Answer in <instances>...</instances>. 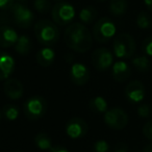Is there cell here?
Segmentation results:
<instances>
[{
    "mask_svg": "<svg viewBox=\"0 0 152 152\" xmlns=\"http://www.w3.org/2000/svg\"><path fill=\"white\" fill-rule=\"evenodd\" d=\"M18 38L19 36L13 27L7 25L0 26V47L1 48H10L15 46Z\"/></svg>",
    "mask_w": 152,
    "mask_h": 152,
    "instance_id": "cell-16",
    "label": "cell"
},
{
    "mask_svg": "<svg viewBox=\"0 0 152 152\" xmlns=\"http://www.w3.org/2000/svg\"><path fill=\"white\" fill-rule=\"evenodd\" d=\"M65 131L69 137L73 140H78L86 137V134L89 131V125L83 118L74 117L67 121Z\"/></svg>",
    "mask_w": 152,
    "mask_h": 152,
    "instance_id": "cell-10",
    "label": "cell"
},
{
    "mask_svg": "<svg viewBox=\"0 0 152 152\" xmlns=\"http://www.w3.org/2000/svg\"><path fill=\"white\" fill-rule=\"evenodd\" d=\"M137 25L141 29H150L152 27V18L146 12L139 13L137 17Z\"/></svg>",
    "mask_w": 152,
    "mask_h": 152,
    "instance_id": "cell-24",
    "label": "cell"
},
{
    "mask_svg": "<svg viewBox=\"0 0 152 152\" xmlns=\"http://www.w3.org/2000/svg\"><path fill=\"white\" fill-rule=\"evenodd\" d=\"M2 113L5 118H7V120L9 121H15L19 117V108H18V106L14 105V104L4 105L2 108Z\"/></svg>",
    "mask_w": 152,
    "mask_h": 152,
    "instance_id": "cell-25",
    "label": "cell"
},
{
    "mask_svg": "<svg viewBox=\"0 0 152 152\" xmlns=\"http://www.w3.org/2000/svg\"><path fill=\"white\" fill-rule=\"evenodd\" d=\"M51 16L56 25L66 26L73 21L75 17V7L68 1H61L52 7Z\"/></svg>",
    "mask_w": 152,
    "mask_h": 152,
    "instance_id": "cell-6",
    "label": "cell"
},
{
    "mask_svg": "<svg viewBox=\"0 0 152 152\" xmlns=\"http://www.w3.org/2000/svg\"><path fill=\"white\" fill-rule=\"evenodd\" d=\"M0 119H1V114H0Z\"/></svg>",
    "mask_w": 152,
    "mask_h": 152,
    "instance_id": "cell-39",
    "label": "cell"
},
{
    "mask_svg": "<svg viewBox=\"0 0 152 152\" xmlns=\"http://www.w3.org/2000/svg\"><path fill=\"white\" fill-rule=\"evenodd\" d=\"M114 152H128V147H127L126 144L120 143L117 145V147L115 148Z\"/></svg>",
    "mask_w": 152,
    "mask_h": 152,
    "instance_id": "cell-33",
    "label": "cell"
},
{
    "mask_svg": "<svg viewBox=\"0 0 152 152\" xmlns=\"http://www.w3.org/2000/svg\"><path fill=\"white\" fill-rule=\"evenodd\" d=\"M37 63L43 68H47L53 64L55 59V52L51 47H44L37 52Z\"/></svg>",
    "mask_w": 152,
    "mask_h": 152,
    "instance_id": "cell-17",
    "label": "cell"
},
{
    "mask_svg": "<svg viewBox=\"0 0 152 152\" xmlns=\"http://www.w3.org/2000/svg\"><path fill=\"white\" fill-rule=\"evenodd\" d=\"M34 10L40 14H47L52 10L51 2L49 0H34Z\"/></svg>",
    "mask_w": 152,
    "mask_h": 152,
    "instance_id": "cell-26",
    "label": "cell"
},
{
    "mask_svg": "<svg viewBox=\"0 0 152 152\" xmlns=\"http://www.w3.org/2000/svg\"><path fill=\"white\" fill-rule=\"evenodd\" d=\"M48 152H70L67 148L63 147V146H52Z\"/></svg>",
    "mask_w": 152,
    "mask_h": 152,
    "instance_id": "cell-32",
    "label": "cell"
},
{
    "mask_svg": "<svg viewBox=\"0 0 152 152\" xmlns=\"http://www.w3.org/2000/svg\"><path fill=\"white\" fill-rule=\"evenodd\" d=\"M126 99L131 103H140L145 99L146 89L145 86L140 80H132L126 85L124 90Z\"/></svg>",
    "mask_w": 152,
    "mask_h": 152,
    "instance_id": "cell-12",
    "label": "cell"
},
{
    "mask_svg": "<svg viewBox=\"0 0 152 152\" xmlns=\"http://www.w3.org/2000/svg\"><path fill=\"white\" fill-rule=\"evenodd\" d=\"M117 32V27L115 22L112 19L107 17L100 18L95 25L93 26V34L94 39L97 41L98 43H107L115 37Z\"/></svg>",
    "mask_w": 152,
    "mask_h": 152,
    "instance_id": "cell-4",
    "label": "cell"
},
{
    "mask_svg": "<svg viewBox=\"0 0 152 152\" xmlns=\"http://www.w3.org/2000/svg\"><path fill=\"white\" fill-rule=\"evenodd\" d=\"M143 152H152V143H149L143 147Z\"/></svg>",
    "mask_w": 152,
    "mask_h": 152,
    "instance_id": "cell-35",
    "label": "cell"
},
{
    "mask_svg": "<svg viewBox=\"0 0 152 152\" xmlns=\"http://www.w3.org/2000/svg\"><path fill=\"white\" fill-rule=\"evenodd\" d=\"M54 1H57V2H61V1H65V0H54Z\"/></svg>",
    "mask_w": 152,
    "mask_h": 152,
    "instance_id": "cell-37",
    "label": "cell"
},
{
    "mask_svg": "<svg viewBox=\"0 0 152 152\" xmlns=\"http://www.w3.org/2000/svg\"><path fill=\"white\" fill-rule=\"evenodd\" d=\"M66 45L71 50L78 53H86L93 46V34L85 24L74 22L65 30Z\"/></svg>",
    "mask_w": 152,
    "mask_h": 152,
    "instance_id": "cell-1",
    "label": "cell"
},
{
    "mask_svg": "<svg viewBox=\"0 0 152 152\" xmlns=\"http://www.w3.org/2000/svg\"><path fill=\"white\" fill-rule=\"evenodd\" d=\"M108 7H110V12L113 16L120 17L127 12L128 2H127V0H110Z\"/></svg>",
    "mask_w": 152,
    "mask_h": 152,
    "instance_id": "cell-20",
    "label": "cell"
},
{
    "mask_svg": "<svg viewBox=\"0 0 152 152\" xmlns=\"http://www.w3.org/2000/svg\"><path fill=\"white\" fill-rule=\"evenodd\" d=\"M142 50L147 56H152V36L147 37L142 43Z\"/></svg>",
    "mask_w": 152,
    "mask_h": 152,
    "instance_id": "cell-29",
    "label": "cell"
},
{
    "mask_svg": "<svg viewBox=\"0 0 152 152\" xmlns=\"http://www.w3.org/2000/svg\"><path fill=\"white\" fill-rule=\"evenodd\" d=\"M112 75L117 83H125L131 76V68L126 61H118L112 67Z\"/></svg>",
    "mask_w": 152,
    "mask_h": 152,
    "instance_id": "cell-14",
    "label": "cell"
},
{
    "mask_svg": "<svg viewBox=\"0 0 152 152\" xmlns=\"http://www.w3.org/2000/svg\"><path fill=\"white\" fill-rule=\"evenodd\" d=\"M142 131H143L144 137H145L147 140H149V141L152 142V119L149 121H147V122L144 124Z\"/></svg>",
    "mask_w": 152,
    "mask_h": 152,
    "instance_id": "cell-30",
    "label": "cell"
},
{
    "mask_svg": "<svg viewBox=\"0 0 152 152\" xmlns=\"http://www.w3.org/2000/svg\"><path fill=\"white\" fill-rule=\"evenodd\" d=\"M11 11L13 13L14 22L18 27L27 29L32 25L34 20V15L31 10H29L23 3H15Z\"/></svg>",
    "mask_w": 152,
    "mask_h": 152,
    "instance_id": "cell-8",
    "label": "cell"
},
{
    "mask_svg": "<svg viewBox=\"0 0 152 152\" xmlns=\"http://www.w3.org/2000/svg\"><path fill=\"white\" fill-rule=\"evenodd\" d=\"M69 76L70 80L73 85L81 87L89 83L91 78V73L89 68L86 65L81 63H74L70 68Z\"/></svg>",
    "mask_w": 152,
    "mask_h": 152,
    "instance_id": "cell-11",
    "label": "cell"
},
{
    "mask_svg": "<svg viewBox=\"0 0 152 152\" xmlns=\"http://www.w3.org/2000/svg\"><path fill=\"white\" fill-rule=\"evenodd\" d=\"M3 91L10 99L17 100L23 96L24 87L20 80L16 78H9L3 85Z\"/></svg>",
    "mask_w": 152,
    "mask_h": 152,
    "instance_id": "cell-15",
    "label": "cell"
},
{
    "mask_svg": "<svg viewBox=\"0 0 152 152\" xmlns=\"http://www.w3.org/2000/svg\"><path fill=\"white\" fill-rule=\"evenodd\" d=\"M97 17V11L94 7H83L79 12V20L83 24H91Z\"/></svg>",
    "mask_w": 152,
    "mask_h": 152,
    "instance_id": "cell-21",
    "label": "cell"
},
{
    "mask_svg": "<svg viewBox=\"0 0 152 152\" xmlns=\"http://www.w3.org/2000/svg\"><path fill=\"white\" fill-rule=\"evenodd\" d=\"M103 120L105 125L113 130H122L128 124V115L121 107H113L104 113Z\"/></svg>",
    "mask_w": 152,
    "mask_h": 152,
    "instance_id": "cell-7",
    "label": "cell"
},
{
    "mask_svg": "<svg viewBox=\"0 0 152 152\" xmlns=\"http://www.w3.org/2000/svg\"><path fill=\"white\" fill-rule=\"evenodd\" d=\"M113 51L116 57L120 59L130 58L135 52L134 39L126 32L118 34L113 43Z\"/></svg>",
    "mask_w": 152,
    "mask_h": 152,
    "instance_id": "cell-3",
    "label": "cell"
},
{
    "mask_svg": "<svg viewBox=\"0 0 152 152\" xmlns=\"http://www.w3.org/2000/svg\"><path fill=\"white\" fill-rule=\"evenodd\" d=\"M137 116L142 119H148L152 116V106L150 104L144 103L137 108Z\"/></svg>",
    "mask_w": 152,
    "mask_h": 152,
    "instance_id": "cell-27",
    "label": "cell"
},
{
    "mask_svg": "<svg viewBox=\"0 0 152 152\" xmlns=\"http://www.w3.org/2000/svg\"><path fill=\"white\" fill-rule=\"evenodd\" d=\"M34 36L38 42L45 47H51L59 39V30L54 22L47 19L39 20L34 27Z\"/></svg>",
    "mask_w": 152,
    "mask_h": 152,
    "instance_id": "cell-2",
    "label": "cell"
},
{
    "mask_svg": "<svg viewBox=\"0 0 152 152\" xmlns=\"http://www.w3.org/2000/svg\"><path fill=\"white\" fill-rule=\"evenodd\" d=\"M144 4L150 12H152V0H144Z\"/></svg>",
    "mask_w": 152,
    "mask_h": 152,
    "instance_id": "cell-34",
    "label": "cell"
},
{
    "mask_svg": "<svg viewBox=\"0 0 152 152\" xmlns=\"http://www.w3.org/2000/svg\"><path fill=\"white\" fill-rule=\"evenodd\" d=\"M34 144L41 150H49L52 147V141L49 134L45 132H41L34 137Z\"/></svg>",
    "mask_w": 152,
    "mask_h": 152,
    "instance_id": "cell-22",
    "label": "cell"
},
{
    "mask_svg": "<svg viewBox=\"0 0 152 152\" xmlns=\"http://www.w3.org/2000/svg\"><path fill=\"white\" fill-rule=\"evenodd\" d=\"M12 152H22V151H20V150H15V151H12Z\"/></svg>",
    "mask_w": 152,
    "mask_h": 152,
    "instance_id": "cell-38",
    "label": "cell"
},
{
    "mask_svg": "<svg viewBox=\"0 0 152 152\" xmlns=\"http://www.w3.org/2000/svg\"><path fill=\"white\" fill-rule=\"evenodd\" d=\"M96 1H98V2H104V1H106V0H96Z\"/></svg>",
    "mask_w": 152,
    "mask_h": 152,
    "instance_id": "cell-36",
    "label": "cell"
},
{
    "mask_svg": "<svg viewBox=\"0 0 152 152\" xmlns=\"http://www.w3.org/2000/svg\"><path fill=\"white\" fill-rule=\"evenodd\" d=\"M92 65L98 71H106L114 65V55L110 49L105 47L96 49L92 53Z\"/></svg>",
    "mask_w": 152,
    "mask_h": 152,
    "instance_id": "cell-9",
    "label": "cell"
},
{
    "mask_svg": "<svg viewBox=\"0 0 152 152\" xmlns=\"http://www.w3.org/2000/svg\"><path fill=\"white\" fill-rule=\"evenodd\" d=\"M14 48H15L16 52H17L18 54L27 55L32 48L31 40H30L29 37L25 36V34L20 36L19 38H18V40H17V42H16Z\"/></svg>",
    "mask_w": 152,
    "mask_h": 152,
    "instance_id": "cell-18",
    "label": "cell"
},
{
    "mask_svg": "<svg viewBox=\"0 0 152 152\" xmlns=\"http://www.w3.org/2000/svg\"><path fill=\"white\" fill-rule=\"evenodd\" d=\"M132 66L140 72H147L150 69V63L149 58L147 55H139L132 58Z\"/></svg>",
    "mask_w": 152,
    "mask_h": 152,
    "instance_id": "cell-23",
    "label": "cell"
},
{
    "mask_svg": "<svg viewBox=\"0 0 152 152\" xmlns=\"http://www.w3.org/2000/svg\"><path fill=\"white\" fill-rule=\"evenodd\" d=\"M15 4V0H0V10L1 11H11Z\"/></svg>",
    "mask_w": 152,
    "mask_h": 152,
    "instance_id": "cell-31",
    "label": "cell"
},
{
    "mask_svg": "<svg viewBox=\"0 0 152 152\" xmlns=\"http://www.w3.org/2000/svg\"><path fill=\"white\" fill-rule=\"evenodd\" d=\"M15 67L14 57L10 53L0 51V81L7 80L15 71Z\"/></svg>",
    "mask_w": 152,
    "mask_h": 152,
    "instance_id": "cell-13",
    "label": "cell"
},
{
    "mask_svg": "<svg viewBox=\"0 0 152 152\" xmlns=\"http://www.w3.org/2000/svg\"><path fill=\"white\" fill-rule=\"evenodd\" d=\"M48 104L42 96H32L28 98L23 104V112L28 120L36 121L43 118L47 112Z\"/></svg>",
    "mask_w": 152,
    "mask_h": 152,
    "instance_id": "cell-5",
    "label": "cell"
},
{
    "mask_svg": "<svg viewBox=\"0 0 152 152\" xmlns=\"http://www.w3.org/2000/svg\"><path fill=\"white\" fill-rule=\"evenodd\" d=\"M93 152H110V145L105 140H98L93 144Z\"/></svg>",
    "mask_w": 152,
    "mask_h": 152,
    "instance_id": "cell-28",
    "label": "cell"
},
{
    "mask_svg": "<svg viewBox=\"0 0 152 152\" xmlns=\"http://www.w3.org/2000/svg\"><path fill=\"white\" fill-rule=\"evenodd\" d=\"M89 107L92 112L97 113V114H104L107 110V101L105 100V98H103L102 96H96L93 97L92 99H90L89 101Z\"/></svg>",
    "mask_w": 152,
    "mask_h": 152,
    "instance_id": "cell-19",
    "label": "cell"
}]
</instances>
